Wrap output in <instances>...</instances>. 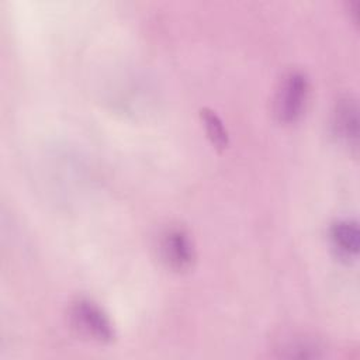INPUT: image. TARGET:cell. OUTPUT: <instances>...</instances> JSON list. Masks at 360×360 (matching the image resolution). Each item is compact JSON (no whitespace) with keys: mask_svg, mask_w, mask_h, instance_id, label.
I'll return each instance as SVG.
<instances>
[{"mask_svg":"<svg viewBox=\"0 0 360 360\" xmlns=\"http://www.w3.org/2000/svg\"><path fill=\"white\" fill-rule=\"evenodd\" d=\"M309 98V79L301 70H290L285 73L276 91L274 114L283 124L297 122Z\"/></svg>","mask_w":360,"mask_h":360,"instance_id":"obj_1","label":"cell"},{"mask_svg":"<svg viewBox=\"0 0 360 360\" xmlns=\"http://www.w3.org/2000/svg\"><path fill=\"white\" fill-rule=\"evenodd\" d=\"M69 318L73 328L83 336L98 342L110 343L115 338V329L105 311L90 298H77L72 302Z\"/></svg>","mask_w":360,"mask_h":360,"instance_id":"obj_2","label":"cell"},{"mask_svg":"<svg viewBox=\"0 0 360 360\" xmlns=\"http://www.w3.org/2000/svg\"><path fill=\"white\" fill-rule=\"evenodd\" d=\"M162 262L173 271L190 270L195 260V248L190 233L181 226L165 229L158 245Z\"/></svg>","mask_w":360,"mask_h":360,"instance_id":"obj_3","label":"cell"},{"mask_svg":"<svg viewBox=\"0 0 360 360\" xmlns=\"http://www.w3.org/2000/svg\"><path fill=\"white\" fill-rule=\"evenodd\" d=\"M332 129L336 138L349 148H357L359 141V117L357 105L353 98H340L333 110Z\"/></svg>","mask_w":360,"mask_h":360,"instance_id":"obj_4","label":"cell"},{"mask_svg":"<svg viewBox=\"0 0 360 360\" xmlns=\"http://www.w3.org/2000/svg\"><path fill=\"white\" fill-rule=\"evenodd\" d=\"M329 239L338 257L353 260L359 255L360 233L356 221L340 219L330 226Z\"/></svg>","mask_w":360,"mask_h":360,"instance_id":"obj_5","label":"cell"},{"mask_svg":"<svg viewBox=\"0 0 360 360\" xmlns=\"http://www.w3.org/2000/svg\"><path fill=\"white\" fill-rule=\"evenodd\" d=\"M201 118L211 142L217 148H225L228 145V134L221 118L214 111H210V110H202Z\"/></svg>","mask_w":360,"mask_h":360,"instance_id":"obj_6","label":"cell"}]
</instances>
